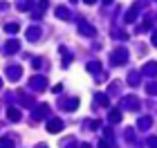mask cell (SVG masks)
Returning <instances> with one entry per match:
<instances>
[{
	"mask_svg": "<svg viewBox=\"0 0 157 148\" xmlns=\"http://www.w3.org/2000/svg\"><path fill=\"white\" fill-rule=\"evenodd\" d=\"M61 126H63L61 121H49V123H47V130H52V132H56V130H61Z\"/></svg>",
	"mask_w": 157,
	"mask_h": 148,
	"instance_id": "1",
	"label": "cell"
},
{
	"mask_svg": "<svg viewBox=\"0 0 157 148\" xmlns=\"http://www.w3.org/2000/svg\"><path fill=\"white\" fill-rule=\"evenodd\" d=\"M18 117H20V112H18L16 108H13V110L9 108V119H11V121H18Z\"/></svg>",
	"mask_w": 157,
	"mask_h": 148,
	"instance_id": "2",
	"label": "cell"
},
{
	"mask_svg": "<svg viewBox=\"0 0 157 148\" xmlns=\"http://www.w3.org/2000/svg\"><path fill=\"white\" fill-rule=\"evenodd\" d=\"M0 148H13V142L11 139H2V142H0Z\"/></svg>",
	"mask_w": 157,
	"mask_h": 148,
	"instance_id": "3",
	"label": "cell"
},
{
	"mask_svg": "<svg viewBox=\"0 0 157 148\" xmlns=\"http://www.w3.org/2000/svg\"><path fill=\"white\" fill-rule=\"evenodd\" d=\"M7 32H9V34H16V32H18V25H7Z\"/></svg>",
	"mask_w": 157,
	"mask_h": 148,
	"instance_id": "4",
	"label": "cell"
}]
</instances>
